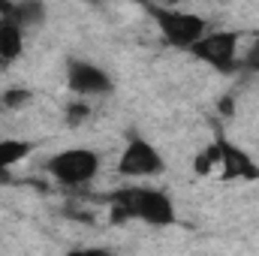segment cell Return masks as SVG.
<instances>
[{
	"instance_id": "7a4b0ae2",
	"label": "cell",
	"mask_w": 259,
	"mask_h": 256,
	"mask_svg": "<svg viewBox=\"0 0 259 256\" xmlns=\"http://www.w3.org/2000/svg\"><path fill=\"white\" fill-rule=\"evenodd\" d=\"M145 12L154 18L160 36L172 46V49H184L190 52L196 42L211 30L208 21L196 12H187V9H172V6H145Z\"/></svg>"
},
{
	"instance_id": "5bb4252c",
	"label": "cell",
	"mask_w": 259,
	"mask_h": 256,
	"mask_svg": "<svg viewBox=\"0 0 259 256\" xmlns=\"http://www.w3.org/2000/svg\"><path fill=\"white\" fill-rule=\"evenodd\" d=\"M64 256H115L109 247H75V250H69Z\"/></svg>"
},
{
	"instance_id": "3957f363",
	"label": "cell",
	"mask_w": 259,
	"mask_h": 256,
	"mask_svg": "<svg viewBox=\"0 0 259 256\" xmlns=\"http://www.w3.org/2000/svg\"><path fill=\"white\" fill-rule=\"evenodd\" d=\"M46 172L64 187H84L100 172V154L91 148H66V151H58L55 157H49Z\"/></svg>"
},
{
	"instance_id": "2e32d148",
	"label": "cell",
	"mask_w": 259,
	"mask_h": 256,
	"mask_svg": "<svg viewBox=\"0 0 259 256\" xmlns=\"http://www.w3.org/2000/svg\"><path fill=\"white\" fill-rule=\"evenodd\" d=\"M220 112L229 115V112H232V100H223V103H220Z\"/></svg>"
},
{
	"instance_id": "8fae6325",
	"label": "cell",
	"mask_w": 259,
	"mask_h": 256,
	"mask_svg": "<svg viewBox=\"0 0 259 256\" xmlns=\"http://www.w3.org/2000/svg\"><path fill=\"white\" fill-rule=\"evenodd\" d=\"M214 169H217V145H208L202 154H196L193 172L196 175H211Z\"/></svg>"
},
{
	"instance_id": "7c38bea8",
	"label": "cell",
	"mask_w": 259,
	"mask_h": 256,
	"mask_svg": "<svg viewBox=\"0 0 259 256\" xmlns=\"http://www.w3.org/2000/svg\"><path fill=\"white\" fill-rule=\"evenodd\" d=\"M88 118H91V106L75 97V100L66 106V124H69V127H78V124H84Z\"/></svg>"
},
{
	"instance_id": "52a82bcc",
	"label": "cell",
	"mask_w": 259,
	"mask_h": 256,
	"mask_svg": "<svg viewBox=\"0 0 259 256\" xmlns=\"http://www.w3.org/2000/svg\"><path fill=\"white\" fill-rule=\"evenodd\" d=\"M217 169L223 181H259V163L235 142L217 139Z\"/></svg>"
},
{
	"instance_id": "277c9868",
	"label": "cell",
	"mask_w": 259,
	"mask_h": 256,
	"mask_svg": "<svg viewBox=\"0 0 259 256\" xmlns=\"http://www.w3.org/2000/svg\"><path fill=\"white\" fill-rule=\"evenodd\" d=\"M238 42H241L238 30H208L190 49V55L196 61L208 64L214 72H235V66H238Z\"/></svg>"
},
{
	"instance_id": "6da1fadb",
	"label": "cell",
	"mask_w": 259,
	"mask_h": 256,
	"mask_svg": "<svg viewBox=\"0 0 259 256\" xmlns=\"http://www.w3.org/2000/svg\"><path fill=\"white\" fill-rule=\"evenodd\" d=\"M109 211H112V223H127V220H142L148 226H172L178 220L175 214V202L169 199L166 190L157 187H121L109 196Z\"/></svg>"
},
{
	"instance_id": "9a60e30c",
	"label": "cell",
	"mask_w": 259,
	"mask_h": 256,
	"mask_svg": "<svg viewBox=\"0 0 259 256\" xmlns=\"http://www.w3.org/2000/svg\"><path fill=\"white\" fill-rule=\"evenodd\" d=\"M247 64L259 66V39H253V46H250V52H247Z\"/></svg>"
},
{
	"instance_id": "e0dca14e",
	"label": "cell",
	"mask_w": 259,
	"mask_h": 256,
	"mask_svg": "<svg viewBox=\"0 0 259 256\" xmlns=\"http://www.w3.org/2000/svg\"><path fill=\"white\" fill-rule=\"evenodd\" d=\"M0 66H3V61H0Z\"/></svg>"
},
{
	"instance_id": "8992f818",
	"label": "cell",
	"mask_w": 259,
	"mask_h": 256,
	"mask_svg": "<svg viewBox=\"0 0 259 256\" xmlns=\"http://www.w3.org/2000/svg\"><path fill=\"white\" fill-rule=\"evenodd\" d=\"M66 84L69 91L78 97V100H88V97H106L112 94V75L103 69V66L91 64V61H81V58H69L66 61Z\"/></svg>"
},
{
	"instance_id": "5b68a950",
	"label": "cell",
	"mask_w": 259,
	"mask_h": 256,
	"mask_svg": "<svg viewBox=\"0 0 259 256\" xmlns=\"http://www.w3.org/2000/svg\"><path fill=\"white\" fill-rule=\"evenodd\" d=\"M118 172L127 175V178H157L166 172V160L163 154L142 136H130L124 151H121V160H118Z\"/></svg>"
},
{
	"instance_id": "30bf717a",
	"label": "cell",
	"mask_w": 259,
	"mask_h": 256,
	"mask_svg": "<svg viewBox=\"0 0 259 256\" xmlns=\"http://www.w3.org/2000/svg\"><path fill=\"white\" fill-rule=\"evenodd\" d=\"M30 151H33V142H27V139H0V184L12 181L9 169L24 163L30 157Z\"/></svg>"
},
{
	"instance_id": "4fadbf2b",
	"label": "cell",
	"mask_w": 259,
	"mask_h": 256,
	"mask_svg": "<svg viewBox=\"0 0 259 256\" xmlns=\"http://www.w3.org/2000/svg\"><path fill=\"white\" fill-rule=\"evenodd\" d=\"M0 103H3L6 109H18V106L30 103V91H27V88H9V91H3Z\"/></svg>"
},
{
	"instance_id": "9c48e42d",
	"label": "cell",
	"mask_w": 259,
	"mask_h": 256,
	"mask_svg": "<svg viewBox=\"0 0 259 256\" xmlns=\"http://www.w3.org/2000/svg\"><path fill=\"white\" fill-rule=\"evenodd\" d=\"M24 52V27H18L9 15H0V61L3 66L15 64Z\"/></svg>"
},
{
	"instance_id": "ba28073f",
	"label": "cell",
	"mask_w": 259,
	"mask_h": 256,
	"mask_svg": "<svg viewBox=\"0 0 259 256\" xmlns=\"http://www.w3.org/2000/svg\"><path fill=\"white\" fill-rule=\"evenodd\" d=\"M0 15H9L18 27H39V24H46V15H49V9H46V3H39V0H24V3H3L0 6Z\"/></svg>"
}]
</instances>
